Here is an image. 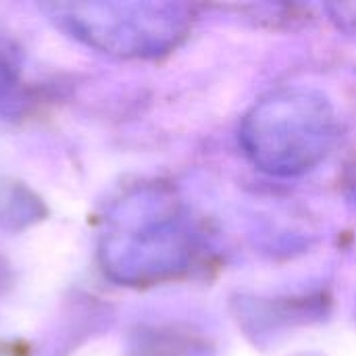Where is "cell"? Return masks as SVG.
I'll return each mask as SVG.
<instances>
[{
  "label": "cell",
  "mask_w": 356,
  "mask_h": 356,
  "mask_svg": "<svg viewBox=\"0 0 356 356\" xmlns=\"http://www.w3.org/2000/svg\"><path fill=\"white\" fill-rule=\"evenodd\" d=\"M338 138L332 102L313 90L292 88L265 96L246 115L240 142L248 159L271 175L315 169Z\"/></svg>",
  "instance_id": "cell-1"
}]
</instances>
